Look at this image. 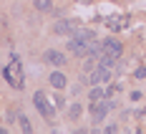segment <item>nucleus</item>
Listing matches in <instances>:
<instances>
[{
	"label": "nucleus",
	"instance_id": "obj_1",
	"mask_svg": "<svg viewBox=\"0 0 146 134\" xmlns=\"http://www.w3.org/2000/svg\"><path fill=\"white\" fill-rule=\"evenodd\" d=\"M93 30L88 28H78L73 33L71 38H68V51H71L73 56H86L88 51H91V43H93Z\"/></svg>",
	"mask_w": 146,
	"mask_h": 134
},
{
	"label": "nucleus",
	"instance_id": "obj_2",
	"mask_svg": "<svg viewBox=\"0 0 146 134\" xmlns=\"http://www.w3.org/2000/svg\"><path fill=\"white\" fill-rule=\"evenodd\" d=\"M3 74H5L8 84H10L13 89H23V86H25V76H23V66H20L18 56H10V66H5Z\"/></svg>",
	"mask_w": 146,
	"mask_h": 134
},
{
	"label": "nucleus",
	"instance_id": "obj_3",
	"mask_svg": "<svg viewBox=\"0 0 146 134\" xmlns=\"http://www.w3.org/2000/svg\"><path fill=\"white\" fill-rule=\"evenodd\" d=\"M33 104H35V109L43 114L45 119H53V114H56V109L48 104V99H45L43 91H35V96H33Z\"/></svg>",
	"mask_w": 146,
	"mask_h": 134
},
{
	"label": "nucleus",
	"instance_id": "obj_4",
	"mask_svg": "<svg viewBox=\"0 0 146 134\" xmlns=\"http://www.w3.org/2000/svg\"><path fill=\"white\" fill-rule=\"evenodd\" d=\"M111 101H106V99H101V101H93V106H91V117H93V121H101L108 111H111Z\"/></svg>",
	"mask_w": 146,
	"mask_h": 134
},
{
	"label": "nucleus",
	"instance_id": "obj_5",
	"mask_svg": "<svg viewBox=\"0 0 146 134\" xmlns=\"http://www.w3.org/2000/svg\"><path fill=\"white\" fill-rule=\"evenodd\" d=\"M108 78H111V68H106V66H96V68L91 71V86L106 84Z\"/></svg>",
	"mask_w": 146,
	"mask_h": 134
},
{
	"label": "nucleus",
	"instance_id": "obj_6",
	"mask_svg": "<svg viewBox=\"0 0 146 134\" xmlns=\"http://www.w3.org/2000/svg\"><path fill=\"white\" fill-rule=\"evenodd\" d=\"M121 51H123V46L113 41V38H108V41H103V53L106 56H111V58H118L121 56Z\"/></svg>",
	"mask_w": 146,
	"mask_h": 134
},
{
	"label": "nucleus",
	"instance_id": "obj_7",
	"mask_svg": "<svg viewBox=\"0 0 146 134\" xmlns=\"http://www.w3.org/2000/svg\"><path fill=\"white\" fill-rule=\"evenodd\" d=\"M43 58H45V63H50V66H66V56L60 53V51H45L43 53Z\"/></svg>",
	"mask_w": 146,
	"mask_h": 134
},
{
	"label": "nucleus",
	"instance_id": "obj_8",
	"mask_svg": "<svg viewBox=\"0 0 146 134\" xmlns=\"http://www.w3.org/2000/svg\"><path fill=\"white\" fill-rule=\"evenodd\" d=\"M76 30H78V23H73V20H60L56 25V33H60V36H73Z\"/></svg>",
	"mask_w": 146,
	"mask_h": 134
},
{
	"label": "nucleus",
	"instance_id": "obj_9",
	"mask_svg": "<svg viewBox=\"0 0 146 134\" xmlns=\"http://www.w3.org/2000/svg\"><path fill=\"white\" fill-rule=\"evenodd\" d=\"M48 81H50V86H53V89H58V91H60V89H66V76L60 74V71H53Z\"/></svg>",
	"mask_w": 146,
	"mask_h": 134
},
{
	"label": "nucleus",
	"instance_id": "obj_10",
	"mask_svg": "<svg viewBox=\"0 0 146 134\" xmlns=\"http://www.w3.org/2000/svg\"><path fill=\"white\" fill-rule=\"evenodd\" d=\"M18 124H20V132L23 134H33V127H30V121L25 117H18Z\"/></svg>",
	"mask_w": 146,
	"mask_h": 134
},
{
	"label": "nucleus",
	"instance_id": "obj_11",
	"mask_svg": "<svg viewBox=\"0 0 146 134\" xmlns=\"http://www.w3.org/2000/svg\"><path fill=\"white\" fill-rule=\"evenodd\" d=\"M103 96H106V91H103L101 86H96V89H91V104H93V101H101Z\"/></svg>",
	"mask_w": 146,
	"mask_h": 134
},
{
	"label": "nucleus",
	"instance_id": "obj_12",
	"mask_svg": "<svg viewBox=\"0 0 146 134\" xmlns=\"http://www.w3.org/2000/svg\"><path fill=\"white\" fill-rule=\"evenodd\" d=\"M68 117H71V119H78V117H81V106H78V104H73L71 109H68Z\"/></svg>",
	"mask_w": 146,
	"mask_h": 134
},
{
	"label": "nucleus",
	"instance_id": "obj_13",
	"mask_svg": "<svg viewBox=\"0 0 146 134\" xmlns=\"http://www.w3.org/2000/svg\"><path fill=\"white\" fill-rule=\"evenodd\" d=\"M33 3H35L38 10H48V8H50V0H33Z\"/></svg>",
	"mask_w": 146,
	"mask_h": 134
}]
</instances>
